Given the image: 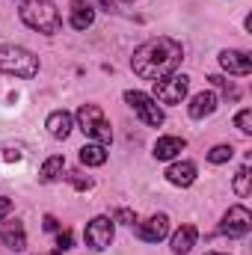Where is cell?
Wrapping results in <instances>:
<instances>
[{
  "mask_svg": "<svg viewBox=\"0 0 252 255\" xmlns=\"http://www.w3.org/2000/svg\"><path fill=\"white\" fill-rule=\"evenodd\" d=\"M208 255H223V253H208Z\"/></svg>",
  "mask_w": 252,
  "mask_h": 255,
  "instance_id": "31",
  "label": "cell"
},
{
  "mask_svg": "<svg viewBox=\"0 0 252 255\" xmlns=\"http://www.w3.org/2000/svg\"><path fill=\"white\" fill-rule=\"evenodd\" d=\"M235 125H238L241 133H247V136H250V133H252V110H241V113L235 116Z\"/></svg>",
  "mask_w": 252,
  "mask_h": 255,
  "instance_id": "23",
  "label": "cell"
},
{
  "mask_svg": "<svg viewBox=\"0 0 252 255\" xmlns=\"http://www.w3.org/2000/svg\"><path fill=\"white\" fill-rule=\"evenodd\" d=\"M166 235H169V220H166V214H154V217L136 223V238L145 241V244H157V241H163Z\"/></svg>",
  "mask_w": 252,
  "mask_h": 255,
  "instance_id": "9",
  "label": "cell"
},
{
  "mask_svg": "<svg viewBox=\"0 0 252 255\" xmlns=\"http://www.w3.org/2000/svg\"><path fill=\"white\" fill-rule=\"evenodd\" d=\"M220 65L229 74H238V77H247L252 71V60H250V54H244V51H223L220 54Z\"/></svg>",
  "mask_w": 252,
  "mask_h": 255,
  "instance_id": "11",
  "label": "cell"
},
{
  "mask_svg": "<svg viewBox=\"0 0 252 255\" xmlns=\"http://www.w3.org/2000/svg\"><path fill=\"white\" fill-rule=\"evenodd\" d=\"M113 223H125V226H133V223H136V214H133V211H127V208H122V211H116Z\"/></svg>",
  "mask_w": 252,
  "mask_h": 255,
  "instance_id": "26",
  "label": "cell"
},
{
  "mask_svg": "<svg viewBox=\"0 0 252 255\" xmlns=\"http://www.w3.org/2000/svg\"><path fill=\"white\" fill-rule=\"evenodd\" d=\"M71 27L74 30H89L95 21V6L89 0H71Z\"/></svg>",
  "mask_w": 252,
  "mask_h": 255,
  "instance_id": "13",
  "label": "cell"
},
{
  "mask_svg": "<svg viewBox=\"0 0 252 255\" xmlns=\"http://www.w3.org/2000/svg\"><path fill=\"white\" fill-rule=\"evenodd\" d=\"M0 244L6 247V250H15V253H21V250H27V232H24V226L15 220V223H3L0 226Z\"/></svg>",
  "mask_w": 252,
  "mask_h": 255,
  "instance_id": "10",
  "label": "cell"
},
{
  "mask_svg": "<svg viewBox=\"0 0 252 255\" xmlns=\"http://www.w3.org/2000/svg\"><path fill=\"white\" fill-rule=\"evenodd\" d=\"M45 232H60V223H57V217H45Z\"/></svg>",
  "mask_w": 252,
  "mask_h": 255,
  "instance_id": "29",
  "label": "cell"
},
{
  "mask_svg": "<svg viewBox=\"0 0 252 255\" xmlns=\"http://www.w3.org/2000/svg\"><path fill=\"white\" fill-rule=\"evenodd\" d=\"M252 229V214L247 205H232L220 223V235L226 238H247Z\"/></svg>",
  "mask_w": 252,
  "mask_h": 255,
  "instance_id": "7",
  "label": "cell"
},
{
  "mask_svg": "<svg viewBox=\"0 0 252 255\" xmlns=\"http://www.w3.org/2000/svg\"><path fill=\"white\" fill-rule=\"evenodd\" d=\"M18 3H24V0H18Z\"/></svg>",
  "mask_w": 252,
  "mask_h": 255,
  "instance_id": "33",
  "label": "cell"
},
{
  "mask_svg": "<svg viewBox=\"0 0 252 255\" xmlns=\"http://www.w3.org/2000/svg\"><path fill=\"white\" fill-rule=\"evenodd\" d=\"M3 157H6V160H21V151H18V148H9Z\"/></svg>",
  "mask_w": 252,
  "mask_h": 255,
  "instance_id": "30",
  "label": "cell"
},
{
  "mask_svg": "<svg viewBox=\"0 0 252 255\" xmlns=\"http://www.w3.org/2000/svg\"><path fill=\"white\" fill-rule=\"evenodd\" d=\"M68 181H71L77 190H89V187H92V178H86L83 172H68Z\"/></svg>",
  "mask_w": 252,
  "mask_h": 255,
  "instance_id": "24",
  "label": "cell"
},
{
  "mask_svg": "<svg viewBox=\"0 0 252 255\" xmlns=\"http://www.w3.org/2000/svg\"><path fill=\"white\" fill-rule=\"evenodd\" d=\"M187 89H190V77L187 74H166V77H157L154 80V101L160 104H181L187 98Z\"/></svg>",
  "mask_w": 252,
  "mask_h": 255,
  "instance_id": "5",
  "label": "cell"
},
{
  "mask_svg": "<svg viewBox=\"0 0 252 255\" xmlns=\"http://www.w3.org/2000/svg\"><path fill=\"white\" fill-rule=\"evenodd\" d=\"M48 133L54 136V139H65L68 133H71V128H74V119H71V113H65V110H54L51 116H48Z\"/></svg>",
  "mask_w": 252,
  "mask_h": 255,
  "instance_id": "15",
  "label": "cell"
},
{
  "mask_svg": "<svg viewBox=\"0 0 252 255\" xmlns=\"http://www.w3.org/2000/svg\"><path fill=\"white\" fill-rule=\"evenodd\" d=\"M184 148H187L184 136H160V139L154 142V157H157V160H172V157H178Z\"/></svg>",
  "mask_w": 252,
  "mask_h": 255,
  "instance_id": "14",
  "label": "cell"
},
{
  "mask_svg": "<svg viewBox=\"0 0 252 255\" xmlns=\"http://www.w3.org/2000/svg\"><path fill=\"white\" fill-rule=\"evenodd\" d=\"M18 15H21V21H24L30 30L45 33V36H54V33H60V27H63V18H60L54 0H24Z\"/></svg>",
  "mask_w": 252,
  "mask_h": 255,
  "instance_id": "2",
  "label": "cell"
},
{
  "mask_svg": "<svg viewBox=\"0 0 252 255\" xmlns=\"http://www.w3.org/2000/svg\"><path fill=\"white\" fill-rule=\"evenodd\" d=\"M196 238H199V232H196V226H190L184 223L175 235H172V253L175 255H187L193 247H196Z\"/></svg>",
  "mask_w": 252,
  "mask_h": 255,
  "instance_id": "17",
  "label": "cell"
},
{
  "mask_svg": "<svg viewBox=\"0 0 252 255\" xmlns=\"http://www.w3.org/2000/svg\"><path fill=\"white\" fill-rule=\"evenodd\" d=\"M83 238H86V247H89V250L104 253V250L113 244V220H110V217H95V220H89Z\"/></svg>",
  "mask_w": 252,
  "mask_h": 255,
  "instance_id": "8",
  "label": "cell"
},
{
  "mask_svg": "<svg viewBox=\"0 0 252 255\" xmlns=\"http://www.w3.org/2000/svg\"><path fill=\"white\" fill-rule=\"evenodd\" d=\"M217 104H220V98H217L214 92H199V95H193L190 104H187L190 119H205V116H211V113L217 110Z\"/></svg>",
  "mask_w": 252,
  "mask_h": 255,
  "instance_id": "12",
  "label": "cell"
},
{
  "mask_svg": "<svg viewBox=\"0 0 252 255\" xmlns=\"http://www.w3.org/2000/svg\"><path fill=\"white\" fill-rule=\"evenodd\" d=\"M0 71L12 74V77H36L39 57L21 45H0Z\"/></svg>",
  "mask_w": 252,
  "mask_h": 255,
  "instance_id": "3",
  "label": "cell"
},
{
  "mask_svg": "<svg viewBox=\"0 0 252 255\" xmlns=\"http://www.w3.org/2000/svg\"><path fill=\"white\" fill-rule=\"evenodd\" d=\"M184 60V48L181 42L169 39V36H157V39H148L145 45H139L130 57V68L133 74H139L142 80H157V77H166L172 74Z\"/></svg>",
  "mask_w": 252,
  "mask_h": 255,
  "instance_id": "1",
  "label": "cell"
},
{
  "mask_svg": "<svg viewBox=\"0 0 252 255\" xmlns=\"http://www.w3.org/2000/svg\"><path fill=\"white\" fill-rule=\"evenodd\" d=\"M80 163L83 166H104L107 163V148L101 142H89L80 148Z\"/></svg>",
  "mask_w": 252,
  "mask_h": 255,
  "instance_id": "18",
  "label": "cell"
},
{
  "mask_svg": "<svg viewBox=\"0 0 252 255\" xmlns=\"http://www.w3.org/2000/svg\"><path fill=\"white\" fill-rule=\"evenodd\" d=\"M250 178H252V175H250V160H247V163L238 169V175H235V193H238L241 199H247V196H250Z\"/></svg>",
  "mask_w": 252,
  "mask_h": 255,
  "instance_id": "20",
  "label": "cell"
},
{
  "mask_svg": "<svg viewBox=\"0 0 252 255\" xmlns=\"http://www.w3.org/2000/svg\"><path fill=\"white\" fill-rule=\"evenodd\" d=\"M9 211H12V199L0 196V220H6V217H9Z\"/></svg>",
  "mask_w": 252,
  "mask_h": 255,
  "instance_id": "28",
  "label": "cell"
},
{
  "mask_svg": "<svg viewBox=\"0 0 252 255\" xmlns=\"http://www.w3.org/2000/svg\"><path fill=\"white\" fill-rule=\"evenodd\" d=\"M125 101H127V107H130L145 125H151V128L163 125V110L157 107V101H154L151 95H145V92H139V89H127Z\"/></svg>",
  "mask_w": 252,
  "mask_h": 255,
  "instance_id": "6",
  "label": "cell"
},
{
  "mask_svg": "<svg viewBox=\"0 0 252 255\" xmlns=\"http://www.w3.org/2000/svg\"><path fill=\"white\" fill-rule=\"evenodd\" d=\"M92 6L98 3V9H104V12H119V0H89Z\"/></svg>",
  "mask_w": 252,
  "mask_h": 255,
  "instance_id": "27",
  "label": "cell"
},
{
  "mask_svg": "<svg viewBox=\"0 0 252 255\" xmlns=\"http://www.w3.org/2000/svg\"><path fill=\"white\" fill-rule=\"evenodd\" d=\"M51 255H63V253H51Z\"/></svg>",
  "mask_w": 252,
  "mask_h": 255,
  "instance_id": "32",
  "label": "cell"
},
{
  "mask_svg": "<svg viewBox=\"0 0 252 255\" xmlns=\"http://www.w3.org/2000/svg\"><path fill=\"white\" fill-rule=\"evenodd\" d=\"M208 80H211L217 89H223V95H226V98H232V101H238V98H241V89H238L232 80H226V77H220V74H211Z\"/></svg>",
  "mask_w": 252,
  "mask_h": 255,
  "instance_id": "21",
  "label": "cell"
},
{
  "mask_svg": "<svg viewBox=\"0 0 252 255\" xmlns=\"http://www.w3.org/2000/svg\"><path fill=\"white\" fill-rule=\"evenodd\" d=\"M71 244H74V235L65 229V232H57V253H65V250H71Z\"/></svg>",
  "mask_w": 252,
  "mask_h": 255,
  "instance_id": "25",
  "label": "cell"
},
{
  "mask_svg": "<svg viewBox=\"0 0 252 255\" xmlns=\"http://www.w3.org/2000/svg\"><path fill=\"white\" fill-rule=\"evenodd\" d=\"M63 169H65V157H63V154H54V157H48V160L42 163L39 178H42L45 184H51V181H57V178L63 175Z\"/></svg>",
  "mask_w": 252,
  "mask_h": 255,
  "instance_id": "19",
  "label": "cell"
},
{
  "mask_svg": "<svg viewBox=\"0 0 252 255\" xmlns=\"http://www.w3.org/2000/svg\"><path fill=\"white\" fill-rule=\"evenodd\" d=\"M232 157H235V145H226V142H223V145H214V148L208 151V160H211V163H229Z\"/></svg>",
  "mask_w": 252,
  "mask_h": 255,
  "instance_id": "22",
  "label": "cell"
},
{
  "mask_svg": "<svg viewBox=\"0 0 252 255\" xmlns=\"http://www.w3.org/2000/svg\"><path fill=\"white\" fill-rule=\"evenodd\" d=\"M166 181L175 184V187H190L196 181V166L190 160H181V163H172L166 169Z\"/></svg>",
  "mask_w": 252,
  "mask_h": 255,
  "instance_id": "16",
  "label": "cell"
},
{
  "mask_svg": "<svg viewBox=\"0 0 252 255\" xmlns=\"http://www.w3.org/2000/svg\"><path fill=\"white\" fill-rule=\"evenodd\" d=\"M77 125H80V130H83L86 136H92V139L101 142V145H107V142L113 139V128H110L104 110H101L98 104H83V107L77 110Z\"/></svg>",
  "mask_w": 252,
  "mask_h": 255,
  "instance_id": "4",
  "label": "cell"
}]
</instances>
